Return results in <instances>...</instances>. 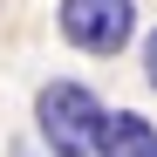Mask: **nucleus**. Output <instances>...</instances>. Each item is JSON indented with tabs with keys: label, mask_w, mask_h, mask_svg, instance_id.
Returning a JSON list of instances; mask_svg holds the SVG:
<instances>
[{
	"label": "nucleus",
	"mask_w": 157,
	"mask_h": 157,
	"mask_svg": "<svg viewBox=\"0 0 157 157\" xmlns=\"http://www.w3.org/2000/svg\"><path fill=\"white\" fill-rule=\"evenodd\" d=\"M144 82L157 89V28H150V48H144Z\"/></svg>",
	"instance_id": "nucleus-4"
},
{
	"label": "nucleus",
	"mask_w": 157,
	"mask_h": 157,
	"mask_svg": "<svg viewBox=\"0 0 157 157\" xmlns=\"http://www.w3.org/2000/svg\"><path fill=\"white\" fill-rule=\"evenodd\" d=\"M7 157H34V150H7Z\"/></svg>",
	"instance_id": "nucleus-5"
},
{
	"label": "nucleus",
	"mask_w": 157,
	"mask_h": 157,
	"mask_svg": "<svg viewBox=\"0 0 157 157\" xmlns=\"http://www.w3.org/2000/svg\"><path fill=\"white\" fill-rule=\"evenodd\" d=\"M102 96L89 82H75V75H55V82H41L34 96V137L48 157H96V130H102Z\"/></svg>",
	"instance_id": "nucleus-1"
},
{
	"label": "nucleus",
	"mask_w": 157,
	"mask_h": 157,
	"mask_svg": "<svg viewBox=\"0 0 157 157\" xmlns=\"http://www.w3.org/2000/svg\"><path fill=\"white\" fill-rule=\"evenodd\" d=\"M96 157H157V130L137 109H109L96 130Z\"/></svg>",
	"instance_id": "nucleus-3"
},
{
	"label": "nucleus",
	"mask_w": 157,
	"mask_h": 157,
	"mask_svg": "<svg viewBox=\"0 0 157 157\" xmlns=\"http://www.w3.org/2000/svg\"><path fill=\"white\" fill-rule=\"evenodd\" d=\"M55 28L82 55H123L137 34V0H62Z\"/></svg>",
	"instance_id": "nucleus-2"
}]
</instances>
